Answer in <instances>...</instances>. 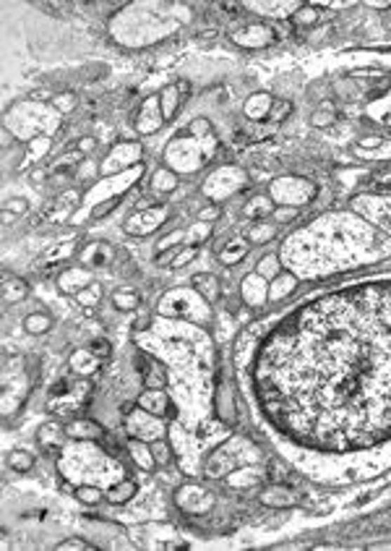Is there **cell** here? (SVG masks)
<instances>
[{"label":"cell","mask_w":391,"mask_h":551,"mask_svg":"<svg viewBox=\"0 0 391 551\" xmlns=\"http://www.w3.org/2000/svg\"><path fill=\"white\" fill-rule=\"evenodd\" d=\"M128 452H131V458L136 462L141 470H154L157 468V460L152 455V447H149V441H141V439H128Z\"/></svg>","instance_id":"obj_25"},{"label":"cell","mask_w":391,"mask_h":551,"mask_svg":"<svg viewBox=\"0 0 391 551\" xmlns=\"http://www.w3.org/2000/svg\"><path fill=\"white\" fill-rule=\"evenodd\" d=\"M157 311L162 313L164 319L173 322H209L211 309L209 301L196 290V287H173L162 295V301L157 306Z\"/></svg>","instance_id":"obj_2"},{"label":"cell","mask_w":391,"mask_h":551,"mask_svg":"<svg viewBox=\"0 0 391 551\" xmlns=\"http://www.w3.org/2000/svg\"><path fill=\"white\" fill-rule=\"evenodd\" d=\"M357 207H365L368 214L373 212V217H381V225L391 233V199H381V196H368V199H357Z\"/></svg>","instance_id":"obj_22"},{"label":"cell","mask_w":391,"mask_h":551,"mask_svg":"<svg viewBox=\"0 0 391 551\" xmlns=\"http://www.w3.org/2000/svg\"><path fill=\"white\" fill-rule=\"evenodd\" d=\"M188 92H191V84L188 82H178V84L164 86L162 94H159V110H162L164 123L175 118V112H178V108H180V102L188 97Z\"/></svg>","instance_id":"obj_13"},{"label":"cell","mask_w":391,"mask_h":551,"mask_svg":"<svg viewBox=\"0 0 391 551\" xmlns=\"http://www.w3.org/2000/svg\"><path fill=\"white\" fill-rule=\"evenodd\" d=\"M136 405L141 408V410H146V413L159 415V418L173 415V403H170V395H167V389H164V387H159V389H149V387H146L144 392L138 395Z\"/></svg>","instance_id":"obj_11"},{"label":"cell","mask_w":391,"mask_h":551,"mask_svg":"<svg viewBox=\"0 0 391 551\" xmlns=\"http://www.w3.org/2000/svg\"><path fill=\"white\" fill-rule=\"evenodd\" d=\"M91 285V275L86 272V269H65L63 275L58 277V287L63 290V293H71L76 295L79 290H84V287Z\"/></svg>","instance_id":"obj_19"},{"label":"cell","mask_w":391,"mask_h":551,"mask_svg":"<svg viewBox=\"0 0 391 551\" xmlns=\"http://www.w3.org/2000/svg\"><path fill=\"white\" fill-rule=\"evenodd\" d=\"M300 6H303V3H246L248 11L266 13V16H279V19L295 16V11L300 8Z\"/></svg>","instance_id":"obj_27"},{"label":"cell","mask_w":391,"mask_h":551,"mask_svg":"<svg viewBox=\"0 0 391 551\" xmlns=\"http://www.w3.org/2000/svg\"><path fill=\"white\" fill-rule=\"evenodd\" d=\"M360 144H363V147H381V138H378V136H371V138H363Z\"/></svg>","instance_id":"obj_56"},{"label":"cell","mask_w":391,"mask_h":551,"mask_svg":"<svg viewBox=\"0 0 391 551\" xmlns=\"http://www.w3.org/2000/svg\"><path fill=\"white\" fill-rule=\"evenodd\" d=\"M295 287H298V277L292 272H279L269 285V301H284L287 295L295 293Z\"/></svg>","instance_id":"obj_24"},{"label":"cell","mask_w":391,"mask_h":551,"mask_svg":"<svg viewBox=\"0 0 391 551\" xmlns=\"http://www.w3.org/2000/svg\"><path fill=\"white\" fill-rule=\"evenodd\" d=\"M73 494H76V499H79L81 505H100L102 499H105L102 486H94V484H84V486H79Z\"/></svg>","instance_id":"obj_35"},{"label":"cell","mask_w":391,"mask_h":551,"mask_svg":"<svg viewBox=\"0 0 391 551\" xmlns=\"http://www.w3.org/2000/svg\"><path fill=\"white\" fill-rule=\"evenodd\" d=\"M65 436L76 441H100L105 436V429L91 418H73L65 423Z\"/></svg>","instance_id":"obj_14"},{"label":"cell","mask_w":391,"mask_h":551,"mask_svg":"<svg viewBox=\"0 0 391 551\" xmlns=\"http://www.w3.org/2000/svg\"><path fill=\"white\" fill-rule=\"evenodd\" d=\"M50 327H53V319L47 313H29L24 319V330L29 335H45V332H50Z\"/></svg>","instance_id":"obj_34"},{"label":"cell","mask_w":391,"mask_h":551,"mask_svg":"<svg viewBox=\"0 0 391 551\" xmlns=\"http://www.w3.org/2000/svg\"><path fill=\"white\" fill-rule=\"evenodd\" d=\"M243 214L248 220H264L266 214H274V199L269 193H256L246 202L243 207Z\"/></svg>","instance_id":"obj_23"},{"label":"cell","mask_w":391,"mask_h":551,"mask_svg":"<svg viewBox=\"0 0 391 551\" xmlns=\"http://www.w3.org/2000/svg\"><path fill=\"white\" fill-rule=\"evenodd\" d=\"M58 549L71 551V549H94V546L89 541H84V538H65V541L58 543Z\"/></svg>","instance_id":"obj_49"},{"label":"cell","mask_w":391,"mask_h":551,"mask_svg":"<svg viewBox=\"0 0 391 551\" xmlns=\"http://www.w3.org/2000/svg\"><path fill=\"white\" fill-rule=\"evenodd\" d=\"M27 295H29V285L21 280V277H13V275L3 277V301H6V304L24 301Z\"/></svg>","instance_id":"obj_29"},{"label":"cell","mask_w":391,"mask_h":551,"mask_svg":"<svg viewBox=\"0 0 391 551\" xmlns=\"http://www.w3.org/2000/svg\"><path fill=\"white\" fill-rule=\"evenodd\" d=\"M274 217H277V222H292L298 217V207H277Z\"/></svg>","instance_id":"obj_48"},{"label":"cell","mask_w":391,"mask_h":551,"mask_svg":"<svg viewBox=\"0 0 391 551\" xmlns=\"http://www.w3.org/2000/svg\"><path fill=\"white\" fill-rule=\"evenodd\" d=\"M47 147H50V138L47 136H39V138L32 141V152H34V155H45Z\"/></svg>","instance_id":"obj_54"},{"label":"cell","mask_w":391,"mask_h":551,"mask_svg":"<svg viewBox=\"0 0 391 551\" xmlns=\"http://www.w3.org/2000/svg\"><path fill=\"white\" fill-rule=\"evenodd\" d=\"M100 298H102V287L91 283L89 287H84V290L76 293V304L84 306V309H94V306L100 304Z\"/></svg>","instance_id":"obj_38"},{"label":"cell","mask_w":391,"mask_h":551,"mask_svg":"<svg viewBox=\"0 0 391 551\" xmlns=\"http://www.w3.org/2000/svg\"><path fill=\"white\" fill-rule=\"evenodd\" d=\"M91 382L89 379H60L58 384L50 389V397H47V410L58 415H68L76 413L89 405L91 397Z\"/></svg>","instance_id":"obj_3"},{"label":"cell","mask_w":391,"mask_h":551,"mask_svg":"<svg viewBox=\"0 0 391 551\" xmlns=\"http://www.w3.org/2000/svg\"><path fill=\"white\" fill-rule=\"evenodd\" d=\"M334 118H337V112H334V105L331 102H324L321 105V110L313 115V126H319V129H326V126H331L334 123Z\"/></svg>","instance_id":"obj_42"},{"label":"cell","mask_w":391,"mask_h":551,"mask_svg":"<svg viewBox=\"0 0 391 551\" xmlns=\"http://www.w3.org/2000/svg\"><path fill=\"white\" fill-rule=\"evenodd\" d=\"M180 240H185V235H183L180 230H175V233H170L164 240H159V246H157V251L159 254H164V251H170V248L175 246V243H180Z\"/></svg>","instance_id":"obj_47"},{"label":"cell","mask_w":391,"mask_h":551,"mask_svg":"<svg viewBox=\"0 0 391 551\" xmlns=\"http://www.w3.org/2000/svg\"><path fill=\"white\" fill-rule=\"evenodd\" d=\"M89 350H91V353H94V356H100L102 361H107L110 356H112V348H110V342H107V340H102V337H100V340H94V342H91V348H89Z\"/></svg>","instance_id":"obj_46"},{"label":"cell","mask_w":391,"mask_h":551,"mask_svg":"<svg viewBox=\"0 0 391 551\" xmlns=\"http://www.w3.org/2000/svg\"><path fill=\"white\" fill-rule=\"evenodd\" d=\"M152 447V455H154L157 465H170L173 462V447H170V441L167 439H157L149 444Z\"/></svg>","instance_id":"obj_40"},{"label":"cell","mask_w":391,"mask_h":551,"mask_svg":"<svg viewBox=\"0 0 391 551\" xmlns=\"http://www.w3.org/2000/svg\"><path fill=\"white\" fill-rule=\"evenodd\" d=\"M188 131H191L193 138H204V136H211V123L206 118H196L188 126Z\"/></svg>","instance_id":"obj_45"},{"label":"cell","mask_w":391,"mask_h":551,"mask_svg":"<svg viewBox=\"0 0 391 551\" xmlns=\"http://www.w3.org/2000/svg\"><path fill=\"white\" fill-rule=\"evenodd\" d=\"M8 465L13 470H18V473H27V470H32V465H34V455L27 450H13L8 455Z\"/></svg>","instance_id":"obj_36"},{"label":"cell","mask_w":391,"mask_h":551,"mask_svg":"<svg viewBox=\"0 0 391 551\" xmlns=\"http://www.w3.org/2000/svg\"><path fill=\"white\" fill-rule=\"evenodd\" d=\"M138 494V484L136 481H131V478H120L118 484H112V486L107 488V502H112V505H126V502H131L133 496Z\"/></svg>","instance_id":"obj_28"},{"label":"cell","mask_w":391,"mask_h":551,"mask_svg":"<svg viewBox=\"0 0 391 551\" xmlns=\"http://www.w3.org/2000/svg\"><path fill=\"white\" fill-rule=\"evenodd\" d=\"M193 287H196L209 304H214L219 298V280L214 275H196L193 277Z\"/></svg>","instance_id":"obj_32"},{"label":"cell","mask_w":391,"mask_h":551,"mask_svg":"<svg viewBox=\"0 0 391 551\" xmlns=\"http://www.w3.org/2000/svg\"><path fill=\"white\" fill-rule=\"evenodd\" d=\"M138 160H141V147L133 144V141H126V144H120V147H115L110 152L107 160L102 162V173L110 175L126 165H136Z\"/></svg>","instance_id":"obj_12"},{"label":"cell","mask_w":391,"mask_h":551,"mask_svg":"<svg viewBox=\"0 0 391 551\" xmlns=\"http://www.w3.org/2000/svg\"><path fill=\"white\" fill-rule=\"evenodd\" d=\"M118 204H120V199H118V196H112V199H107V202L97 204V207H94V212H91V214H94V217H97V220H100V217H105V214H107L110 209H115V207H118Z\"/></svg>","instance_id":"obj_50"},{"label":"cell","mask_w":391,"mask_h":551,"mask_svg":"<svg viewBox=\"0 0 391 551\" xmlns=\"http://www.w3.org/2000/svg\"><path fill=\"white\" fill-rule=\"evenodd\" d=\"M230 39H232L237 47L258 50V47H269L272 42H277V32H274V27L264 24V21H253V24H246V27H240V29H232V32H230Z\"/></svg>","instance_id":"obj_7"},{"label":"cell","mask_w":391,"mask_h":551,"mask_svg":"<svg viewBox=\"0 0 391 551\" xmlns=\"http://www.w3.org/2000/svg\"><path fill=\"white\" fill-rule=\"evenodd\" d=\"M199 220L206 222V225L217 222V220H219V207H217V204H211V207H204V209L199 212Z\"/></svg>","instance_id":"obj_52"},{"label":"cell","mask_w":391,"mask_h":551,"mask_svg":"<svg viewBox=\"0 0 391 551\" xmlns=\"http://www.w3.org/2000/svg\"><path fill=\"white\" fill-rule=\"evenodd\" d=\"M290 110H292V105L287 100H282V102H274V108H272V112H269V120L272 123H282L287 115H290Z\"/></svg>","instance_id":"obj_44"},{"label":"cell","mask_w":391,"mask_h":551,"mask_svg":"<svg viewBox=\"0 0 391 551\" xmlns=\"http://www.w3.org/2000/svg\"><path fill=\"white\" fill-rule=\"evenodd\" d=\"M246 254H248V240L246 238H232V240L225 243L222 251H219V261L232 266V264H237L240 259H246Z\"/></svg>","instance_id":"obj_30"},{"label":"cell","mask_w":391,"mask_h":551,"mask_svg":"<svg viewBox=\"0 0 391 551\" xmlns=\"http://www.w3.org/2000/svg\"><path fill=\"white\" fill-rule=\"evenodd\" d=\"M126 432L131 434V439H141V441H157V439H164V423L159 415H152L146 413V410H133V413L128 415V423H126Z\"/></svg>","instance_id":"obj_6"},{"label":"cell","mask_w":391,"mask_h":551,"mask_svg":"<svg viewBox=\"0 0 391 551\" xmlns=\"http://www.w3.org/2000/svg\"><path fill=\"white\" fill-rule=\"evenodd\" d=\"M266 298H269V285H266V277H261L258 272L248 275L246 280H243V301H246L248 306L258 309V306L266 304Z\"/></svg>","instance_id":"obj_15"},{"label":"cell","mask_w":391,"mask_h":551,"mask_svg":"<svg viewBox=\"0 0 391 551\" xmlns=\"http://www.w3.org/2000/svg\"><path fill=\"white\" fill-rule=\"evenodd\" d=\"M277 235V228L274 225H266V222H256L253 228L248 230V240L251 243H266V240H272Z\"/></svg>","instance_id":"obj_39"},{"label":"cell","mask_w":391,"mask_h":551,"mask_svg":"<svg viewBox=\"0 0 391 551\" xmlns=\"http://www.w3.org/2000/svg\"><path fill=\"white\" fill-rule=\"evenodd\" d=\"M164 220H167V209H162V207L141 209L128 217L126 233H131V235H149V233H154Z\"/></svg>","instance_id":"obj_10"},{"label":"cell","mask_w":391,"mask_h":551,"mask_svg":"<svg viewBox=\"0 0 391 551\" xmlns=\"http://www.w3.org/2000/svg\"><path fill=\"white\" fill-rule=\"evenodd\" d=\"M102 366V358L100 356H94L91 350H76L71 353V371L73 374H79V377L89 379L94 377Z\"/></svg>","instance_id":"obj_16"},{"label":"cell","mask_w":391,"mask_h":551,"mask_svg":"<svg viewBox=\"0 0 391 551\" xmlns=\"http://www.w3.org/2000/svg\"><path fill=\"white\" fill-rule=\"evenodd\" d=\"M175 186H178V175L170 173V170H162V167H159L154 173V178H152V188H154V191L167 193V191H173Z\"/></svg>","instance_id":"obj_37"},{"label":"cell","mask_w":391,"mask_h":551,"mask_svg":"<svg viewBox=\"0 0 391 551\" xmlns=\"http://www.w3.org/2000/svg\"><path fill=\"white\" fill-rule=\"evenodd\" d=\"M65 436V426H58V423H42L39 426V432H37V441L42 444V447H47V450H63V444H60V439ZM68 439V436H65Z\"/></svg>","instance_id":"obj_26"},{"label":"cell","mask_w":391,"mask_h":551,"mask_svg":"<svg viewBox=\"0 0 391 551\" xmlns=\"http://www.w3.org/2000/svg\"><path fill=\"white\" fill-rule=\"evenodd\" d=\"M175 502H178V507H180L183 512L201 514V512H206V510L214 507V494H211L209 488L196 486V484H188V486L178 488Z\"/></svg>","instance_id":"obj_8"},{"label":"cell","mask_w":391,"mask_h":551,"mask_svg":"<svg viewBox=\"0 0 391 551\" xmlns=\"http://www.w3.org/2000/svg\"><path fill=\"white\" fill-rule=\"evenodd\" d=\"M112 304L120 311H136L138 306H141V293H138L136 287H118L112 293Z\"/></svg>","instance_id":"obj_31"},{"label":"cell","mask_w":391,"mask_h":551,"mask_svg":"<svg viewBox=\"0 0 391 551\" xmlns=\"http://www.w3.org/2000/svg\"><path fill=\"white\" fill-rule=\"evenodd\" d=\"M243 183H246V178L240 175V170H235V167H227V170H225V167H222V170H217V173L211 175L204 191H206L209 199L217 202V199H222V196H230L232 191H237Z\"/></svg>","instance_id":"obj_9"},{"label":"cell","mask_w":391,"mask_h":551,"mask_svg":"<svg viewBox=\"0 0 391 551\" xmlns=\"http://www.w3.org/2000/svg\"><path fill=\"white\" fill-rule=\"evenodd\" d=\"M73 105H76V97H73V94H58V97H55V108L60 112H71Z\"/></svg>","instance_id":"obj_51"},{"label":"cell","mask_w":391,"mask_h":551,"mask_svg":"<svg viewBox=\"0 0 391 551\" xmlns=\"http://www.w3.org/2000/svg\"><path fill=\"white\" fill-rule=\"evenodd\" d=\"M97 147V141H94V138L91 136H86V138H81V141H79V152H81V155H86V152H91V149Z\"/></svg>","instance_id":"obj_55"},{"label":"cell","mask_w":391,"mask_h":551,"mask_svg":"<svg viewBox=\"0 0 391 551\" xmlns=\"http://www.w3.org/2000/svg\"><path fill=\"white\" fill-rule=\"evenodd\" d=\"M115 257V248L105 243V240H94L81 251V261L89 266H107Z\"/></svg>","instance_id":"obj_18"},{"label":"cell","mask_w":391,"mask_h":551,"mask_svg":"<svg viewBox=\"0 0 391 551\" xmlns=\"http://www.w3.org/2000/svg\"><path fill=\"white\" fill-rule=\"evenodd\" d=\"M13 144V134L8 129H3V149H8Z\"/></svg>","instance_id":"obj_57"},{"label":"cell","mask_w":391,"mask_h":551,"mask_svg":"<svg viewBox=\"0 0 391 551\" xmlns=\"http://www.w3.org/2000/svg\"><path fill=\"white\" fill-rule=\"evenodd\" d=\"M266 332L237 374L258 389L269 423L310 441L347 476H376L371 447L391 462V275L313 295Z\"/></svg>","instance_id":"obj_1"},{"label":"cell","mask_w":391,"mask_h":551,"mask_svg":"<svg viewBox=\"0 0 391 551\" xmlns=\"http://www.w3.org/2000/svg\"><path fill=\"white\" fill-rule=\"evenodd\" d=\"M199 243H185V246H180V248H173V261H170V266L173 269H180V266H185V264H191L193 259L199 257Z\"/></svg>","instance_id":"obj_33"},{"label":"cell","mask_w":391,"mask_h":551,"mask_svg":"<svg viewBox=\"0 0 391 551\" xmlns=\"http://www.w3.org/2000/svg\"><path fill=\"white\" fill-rule=\"evenodd\" d=\"M272 108H274V100H272V94H266V92H256L246 100V115L251 120H256V123L269 118Z\"/></svg>","instance_id":"obj_21"},{"label":"cell","mask_w":391,"mask_h":551,"mask_svg":"<svg viewBox=\"0 0 391 551\" xmlns=\"http://www.w3.org/2000/svg\"><path fill=\"white\" fill-rule=\"evenodd\" d=\"M248 441L243 439H230L227 444H219L217 450L211 452L209 460H206V468H204V473L209 478H222L227 476V473H232V470L240 468V450H246Z\"/></svg>","instance_id":"obj_5"},{"label":"cell","mask_w":391,"mask_h":551,"mask_svg":"<svg viewBox=\"0 0 391 551\" xmlns=\"http://www.w3.org/2000/svg\"><path fill=\"white\" fill-rule=\"evenodd\" d=\"M258 275L261 277H277L279 275V259L277 257H266V259H261L258 261Z\"/></svg>","instance_id":"obj_43"},{"label":"cell","mask_w":391,"mask_h":551,"mask_svg":"<svg viewBox=\"0 0 391 551\" xmlns=\"http://www.w3.org/2000/svg\"><path fill=\"white\" fill-rule=\"evenodd\" d=\"M157 108H159V97H149L144 105V110H141V115H138V123H136V129L141 131V134H154V131L164 123L162 110H157Z\"/></svg>","instance_id":"obj_17"},{"label":"cell","mask_w":391,"mask_h":551,"mask_svg":"<svg viewBox=\"0 0 391 551\" xmlns=\"http://www.w3.org/2000/svg\"><path fill=\"white\" fill-rule=\"evenodd\" d=\"M6 209L13 212V214H24V212L29 209V202L27 199H11V202L6 204Z\"/></svg>","instance_id":"obj_53"},{"label":"cell","mask_w":391,"mask_h":551,"mask_svg":"<svg viewBox=\"0 0 391 551\" xmlns=\"http://www.w3.org/2000/svg\"><path fill=\"white\" fill-rule=\"evenodd\" d=\"M272 196L274 202H279L282 207H298V204H308L313 196H316V186L305 181V178H295V175H287V178H277L272 183Z\"/></svg>","instance_id":"obj_4"},{"label":"cell","mask_w":391,"mask_h":551,"mask_svg":"<svg viewBox=\"0 0 391 551\" xmlns=\"http://www.w3.org/2000/svg\"><path fill=\"white\" fill-rule=\"evenodd\" d=\"M261 502H264L266 507H292L300 502V494L287 486H269L264 494H261Z\"/></svg>","instance_id":"obj_20"},{"label":"cell","mask_w":391,"mask_h":551,"mask_svg":"<svg viewBox=\"0 0 391 551\" xmlns=\"http://www.w3.org/2000/svg\"><path fill=\"white\" fill-rule=\"evenodd\" d=\"M316 19H319V11L313 8V6H305V3H303L300 8L295 11V16H292V21H295L298 27H310V24H316Z\"/></svg>","instance_id":"obj_41"}]
</instances>
